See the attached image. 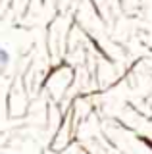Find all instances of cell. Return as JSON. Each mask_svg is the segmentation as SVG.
Instances as JSON below:
<instances>
[{
  "label": "cell",
  "mask_w": 152,
  "mask_h": 154,
  "mask_svg": "<svg viewBox=\"0 0 152 154\" xmlns=\"http://www.w3.org/2000/svg\"><path fill=\"white\" fill-rule=\"evenodd\" d=\"M8 64H10V52H8L6 48H2V50H0V66H2V69H6Z\"/></svg>",
  "instance_id": "obj_1"
}]
</instances>
